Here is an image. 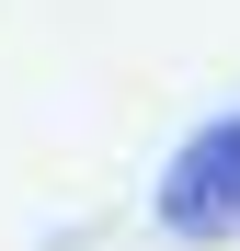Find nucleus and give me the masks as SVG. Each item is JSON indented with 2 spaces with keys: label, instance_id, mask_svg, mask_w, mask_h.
Segmentation results:
<instances>
[{
  "label": "nucleus",
  "instance_id": "nucleus-1",
  "mask_svg": "<svg viewBox=\"0 0 240 251\" xmlns=\"http://www.w3.org/2000/svg\"><path fill=\"white\" fill-rule=\"evenodd\" d=\"M149 217H160V240H183V251H229L240 240V103L206 114L172 160H160Z\"/></svg>",
  "mask_w": 240,
  "mask_h": 251
}]
</instances>
